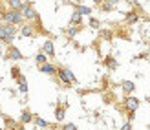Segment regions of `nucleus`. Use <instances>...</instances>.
<instances>
[{
    "instance_id": "obj_1",
    "label": "nucleus",
    "mask_w": 150,
    "mask_h": 130,
    "mask_svg": "<svg viewBox=\"0 0 150 130\" xmlns=\"http://www.w3.org/2000/svg\"><path fill=\"white\" fill-rule=\"evenodd\" d=\"M15 35H17V26L15 24H0V42L11 44L15 40Z\"/></svg>"
},
{
    "instance_id": "obj_2",
    "label": "nucleus",
    "mask_w": 150,
    "mask_h": 130,
    "mask_svg": "<svg viewBox=\"0 0 150 130\" xmlns=\"http://www.w3.org/2000/svg\"><path fill=\"white\" fill-rule=\"evenodd\" d=\"M2 20L7 22V24H20L22 20H24V17H22V11L20 9H9V11H6L2 13Z\"/></svg>"
},
{
    "instance_id": "obj_3",
    "label": "nucleus",
    "mask_w": 150,
    "mask_h": 130,
    "mask_svg": "<svg viewBox=\"0 0 150 130\" xmlns=\"http://www.w3.org/2000/svg\"><path fill=\"white\" fill-rule=\"evenodd\" d=\"M57 75L61 79V82H64V85H75L77 82V77L73 75V72L70 68H57Z\"/></svg>"
},
{
    "instance_id": "obj_4",
    "label": "nucleus",
    "mask_w": 150,
    "mask_h": 130,
    "mask_svg": "<svg viewBox=\"0 0 150 130\" xmlns=\"http://www.w3.org/2000/svg\"><path fill=\"white\" fill-rule=\"evenodd\" d=\"M18 9L22 11V17L28 18V20H35V18H39V15H37L35 7L29 4V2H22V6L18 7Z\"/></svg>"
},
{
    "instance_id": "obj_5",
    "label": "nucleus",
    "mask_w": 150,
    "mask_h": 130,
    "mask_svg": "<svg viewBox=\"0 0 150 130\" xmlns=\"http://www.w3.org/2000/svg\"><path fill=\"white\" fill-rule=\"evenodd\" d=\"M4 57H6V59H9V60H22V59H24L22 51L17 48V46H13V44L7 46V50H6V55H4Z\"/></svg>"
},
{
    "instance_id": "obj_6",
    "label": "nucleus",
    "mask_w": 150,
    "mask_h": 130,
    "mask_svg": "<svg viewBox=\"0 0 150 130\" xmlns=\"http://www.w3.org/2000/svg\"><path fill=\"white\" fill-rule=\"evenodd\" d=\"M125 104H126V108H128V112H136L139 108V99L137 97H126Z\"/></svg>"
},
{
    "instance_id": "obj_7",
    "label": "nucleus",
    "mask_w": 150,
    "mask_h": 130,
    "mask_svg": "<svg viewBox=\"0 0 150 130\" xmlns=\"http://www.w3.org/2000/svg\"><path fill=\"white\" fill-rule=\"evenodd\" d=\"M39 70H40L42 73H46V75H55V73H57V66L51 64V63H44V64H40Z\"/></svg>"
},
{
    "instance_id": "obj_8",
    "label": "nucleus",
    "mask_w": 150,
    "mask_h": 130,
    "mask_svg": "<svg viewBox=\"0 0 150 130\" xmlns=\"http://www.w3.org/2000/svg\"><path fill=\"white\" fill-rule=\"evenodd\" d=\"M42 51L46 53L48 57H53V55H55V46H53V42H51V40H46V42H44V46H42Z\"/></svg>"
},
{
    "instance_id": "obj_9",
    "label": "nucleus",
    "mask_w": 150,
    "mask_h": 130,
    "mask_svg": "<svg viewBox=\"0 0 150 130\" xmlns=\"http://www.w3.org/2000/svg\"><path fill=\"white\" fill-rule=\"evenodd\" d=\"M33 121V114L29 112V110H22V114H20V123L22 125H28V123H31Z\"/></svg>"
},
{
    "instance_id": "obj_10",
    "label": "nucleus",
    "mask_w": 150,
    "mask_h": 130,
    "mask_svg": "<svg viewBox=\"0 0 150 130\" xmlns=\"http://www.w3.org/2000/svg\"><path fill=\"white\" fill-rule=\"evenodd\" d=\"M104 66H106L108 68V70H117V60L114 59V57H112V55H108L106 59H104Z\"/></svg>"
},
{
    "instance_id": "obj_11",
    "label": "nucleus",
    "mask_w": 150,
    "mask_h": 130,
    "mask_svg": "<svg viewBox=\"0 0 150 130\" xmlns=\"http://www.w3.org/2000/svg\"><path fill=\"white\" fill-rule=\"evenodd\" d=\"M17 81H18V92H20V94H28V82H26V77H24V75H20Z\"/></svg>"
},
{
    "instance_id": "obj_12",
    "label": "nucleus",
    "mask_w": 150,
    "mask_h": 130,
    "mask_svg": "<svg viewBox=\"0 0 150 130\" xmlns=\"http://www.w3.org/2000/svg\"><path fill=\"white\" fill-rule=\"evenodd\" d=\"M121 88H123V92H125V94H132V92L136 90V85H134L132 81H123Z\"/></svg>"
},
{
    "instance_id": "obj_13",
    "label": "nucleus",
    "mask_w": 150,
    "mask_h": 130,
    "mask_svg": "<svg viewBox=\"0 0 150 130\" xmlns=\"http://www.w3.org/2000/svg\"><path fill=\"white\" fill-rule=\"evenodd\" d=\"M75 11H77L81 17H88V15H92V7H88V6H77V7H75Z\"/></svg>"
},
{
    "instance_id": "obj_14",
    "label": "nucleus",
    "mask_w": 150,
    "mask_h": 130,
    "mask_svg": "<svg viewBox=\"0 0 150 130\" xmlns=\"http://www.w3.org/2000/svg\"><path fill=\"white\" fill-rule=\"evenodd\" d=\"M33 28L31 26H29V24H24V26H22V29H20V35L22 37H26V39H28V37H33Z\"/></svg>"
},
{
    "instance_id": "obj_15",
    "label": "nucleus",
    "mask_w": 150,
    "mask_h": 130,
    "mask_svg": "<svg viewBox=\"0 0 150 130\" xmlns=\"http://www.w3.org/2000/svg\"><path fill=\"white\" fill-rule=\"evenodd\" d=\"M33 123H35V126H39V128H46L48 126V121L42 119L40 116H33Z\"/></svg>"
},
{
    "instance_id": "obj_16",
    "label": "nucleus",
    "mask_w": 150,
    "mask_h": 130,
    "mask_svg": "<svg viewBox=\"0 0 150 130\" xmlns=\"http://www.w3.org/2000/svg\"><path fill=\"white\" fill-rule=\"evenodd\" d=\"M35 63H37V64H44V63H48V55H46L44 51L37 53V55H35Z\"/></svg>"
},
{
    "instance_id": "obj_17",
    "label": "nucleus",
    "mask_w": 150,
    "mask_h": 130,
    "mask_svg": "<svg viewBox=\"0 0 150 130\" xmlns=\"http://www.w3.org/2000/svg\"><path fill=\"white\" fill-rule=\"evenodd\" d=\"M81 20H82V17H81L77 11H73L71 18H70V24H71V26H79V24H81Z\"/></svg>"
},
{
    "instance_id": "obj_18",
    "label": "nucleus",
    "mask_w": 150,
    "mask_h": 130,
    "mask_svg": "<svg viewBox=\"0 0 150 130\" xmlns=\"http://www.w3.org/2000/svg\"><path fill=\"white\" fill-rule=\"evenodd\" d=\"M137 20H139V17L136 13H126V22H128V24H137Z\"/></svg>"
},
{
    "instance_id": "obj_19",
    "label": "nucleus",
    "mask_w": 150,
    "mask_h": 130,
    "mask_svg": "<svg viewBox=\"0 0 150 130\" xmlns=\"http://www.w3.org/2000/svg\"><path fill=\"white\" fill-rule=\"evenodd\" d=\"M22 2H24V0H7V6H9L11 9H18L22 6Z\"/></svg>"
},
{
    "instance_id": "obj_20",
    "label": "nucleus",
    "mask_w": 150,
    "mask_h": 130,
    "mask_svg": "<svg viewBox=\"0 0 150 130\" xmlns=\"http://www.w3.org/2000/svg\"><path fill=\"white\" fill-rule=\"evenodd\" d=\"M55 119L57 121L64 119V108H62V106H57V108H55Z\"/></svg>"
},
{
    "instance_id": "obj_21",
    "label": "nucleus",
    "mask_w": 150,
    "mask_h": 130,
    "mask_svg": "<svg viewBox=\"0 0 150 130\" xmlns=\"http://www.w3.org/2000/svg\"><path fill=\"white\" fill-rule=\"evenodd\" d=\"M101 9H103V11H106V13H108V11H114V4L108 2V0H104V2L101 4Z\"/></svg>"
},
{
    "instance_id": "obj_22",
    "label": "nucleus",
    "mask_w": 150,
    "mask_h": 130,
    "mask_svg": "<svg viewBox=\"0 0 150 130\" xmlns=\"http://www.w3.org/2000/svg\"><path fill=\"white\" fill-rule=\"evenodd\" d=\"M11 77H13V79H18V77H20V68H18V66H13V68H11Z\"/></svg>"
},
{
    "instance_id": "obj_23",
    "label": "nucleus",
    "mask_w": 150,
    "mask_h": 130,
    "mask_svg": "<svg viewBox=\"0 0 150 130\" xmlns=\"http://www.w3.org/2000/svg\"><path fill=\"white\" fill-rule=\"evenodd\" d=\"M101 26V22L97 20V18H90V28H93V29H99Z\"/></svg>"
},
{
    "instance_id": "obj_24",
    "label": "nucleus",
    "mask_w": 150,
    "mask_h": 130,
    "mask_svg": "<svg viewBox=\"0 0 150 130\" xmlns=\"http://www.w3.org/2000/svg\"><path fill=\"white\" fill-rule=\"evenodd\" d=\"M79 29H81L79 26H73V28H70V29H68V35H70V37H75V35L79 33Z\"/></svg>"
},
{
    "instance_id": "obj_25",
    "label": "nucleus",
    "mask_w": 150,
    "mask_h": 130,
    "mask_svg": "<svg viewBox=\"0 0 150 130\" xmlns=\"http://www.w3.org/2000/svg\"><path fill=\"white\" fill-rule=\"evenodd\" d=\"M101 37H103V39H106V40H110V39H112V31H108V29H103V31H101Z\"/></svg>"
},
{
    "instance_id": "obj_26",
    "label": "nucleus",
    "mask_w": 150,
    "mask_h": 130,
    "mask_svg": "<svg viewBox=\"0 0 150 130\" xmlns=\"http://www.w3.org/2000/svg\"><path fill=\"white\" fill-rule=\"evenodd\" d=\"M62 130H77V125H73V123H66L62 126Z\"/></svg>"
},
{
    "instance_id": "obj_27",
    "label": "nucleus",
    "mask_w": 150,
    "mask_h": 130,
    "mask_svg": "<svg viewBox=\"0 0 150 130\" xmlns=\"http://www.w3.org/2000/svg\"><path fill=\"white\" fill-rule=\"evenodd\" d=\"M121 130H132V125H130V121H128V123H125Z\"/></svg>"
},
{
    "instance_id": "obj_28",
    "label": "nucleus",
    "mask_w": 150,
    "mask_h": 130,
    "mask_svg": "<svg viewBox=\"0 0 150 130\" xmlns=\"http://www.w3.org/2000/svg\"><path fill=\"white\" fill-rule=\"evenodd\" d=\"M4 121H6V125H15V121L11 117H4Z\"/></svg>"
},
{
    "instance_id": "obj_29",
    "label": "nucleus",
    "mask_w": 150,
    "mask_h": 130,
    "mask_svg": "<svg viewBox=\"0 0 150 130\" xmlns=\"http://www.w3.org/2000/svg\"><path fill=\"white\" fill-rule=\"evenodd\" d=\"M93 2H95V4H103V2H104V0H93Z\"/></svg>"
},
{
    "instance_id": "obj_30",
    "label": "nucleus",
    "mask_w": 150,
    "mask_h": 130,
    "mask_svg": "<svg viewBox=\"0 0 150 130\" xmlns=\"http://www.w3.org/2000/svg\"><path fill=\"white\" fill-rule=\"evenodd\" d=\"M108 2H112V4H114V6H115V4L119 2V0H108Z\"/></svg>"
},
{
    "instance_id": "obj_31",
    "label": "nucleus",
    "mask_w": 150,
    "mask_h": 130,
    "mask_svg": "<svg viewBox=\"0 0 150 130\" xmlns=\"http://www.w3.org/2000/svg\"><path fill=\"white\" fill-rule=\"evenodd\" d=\"M0 22H2V15H0Z\"/></svg>"
}]
</instances>
